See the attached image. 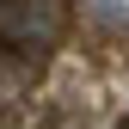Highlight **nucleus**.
Here are the masks:
<instances>
[{"mask_svg":"<svg viewBox=\"0 0 129 129\" xmlns=\"http://www.w3.org/2000/svg\"><path fill=\"white\" fill-rule=\"evenodd\" d=\"M68 37V0H0V43L55 49Z\"/></svg>","mask_w":129,"mask_h":129,"instance_id":"nucleus-1","label":"nucleus"},{"mask_svg":"<svg viewBox=\"0 0 129 129\" xmlns=\"http://www.w3.org/2000/svg\"><path fill=\"white\" fill-rule=\"evenodd\" d=\"M123 129H129V123H123Z\"/></svg>","mask_w":129,"mask_h":129,"instance_id":"nucleus-2","label":"nucleus"}]
</instances>
